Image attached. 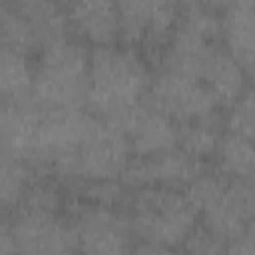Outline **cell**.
<instances>
[{
	"label": "cell",
	"mask_w": 255,
	"mask_h": 255,
	"mask_svg": "<svg viewBox=\"0 0 255 255\" xmlns=\"http://www.w3.org/2000/svg\"><path fill=\"white\" fill-rule=\"evenodd\" d=\"M181 251H187V253H221V251H227V243L199 221L193 227V231L187 235Z\"/></svg>",
	"instance_id": "cell-22"
},
{
	"label": "cell",
	"mask_w": 255,
	"mask_h": 255,
	"mask_svg": "<svg viewBox=\"0 0 255 255\" xmlns=\"http://www.w3.org/2000/svg\"><path fill=\"white\" fill-rule=\"evenodd\" d=\"M58 2H66V0H58Z\"/></svg>",
	"instance_id": "cell-26"
},
{
	"label": "cell",
	"mask_w": 255,
	"mask_h": 255,
	"mask_svg": "<svg viewBox=\"0 0 255 255\" xmlns=\"http://www.w3.org/2000/svg\"><path fill=\"white\" fill-rule=\"evenodd\" d=\"M42 175L28 159L2 153V171H0V203L2 213L12 211L24 197L30 183Z\"/></svg>",
	"instance_id": "cell-19"
},
{
	"label": "cell",
	"mask_w": 255,
	"mask_h": 255,
	"mask_svg": "<svg viewBox=\"0 0 255 255\" xmlns=\"http://www.w3.org/2000/svg\"><path fill=\"white\" fill-rule=\"evenodd\" d=\"M42 112L44 108L38 106L36 102H28V104L2 102V114H0L2 153L30 161L36 149Z\"/></svg>",
	"instance_id": "cell-13"
},
{
	"label": "cell",
	"mask_w": 255,
	"mask_h": 255,
	"mask_svg": "<svg viewBox=\"0 0 255 255\" xmlns=\"http://www.w3.org/2000/svg\"><path fill=\"white\" fill-rule=\"evenodd\" d=\"M0 32H2V46L4 48L26 54L30 58H36L44 46L34 24L22 12H18L16 8H12L8 4H2Z\"/></svg>",
	"instance_id": "cell-20"
},
{
	"label": "cell",
	"mask_w": 255,
	"mask_h": 255,
	"mask_svg": "<svg viewBox=\"0 0 255 255\" xmlns=\"http://www.w3.org/2000/svg\"><path fill=\"white\" fill-rule=\"evenodd\" d=\"M74 38L90 48L120 42L118 0H66L62 2Z\"/></svg>",
	"instance_id": "cell-11"
},
{
	"label": "cell",
	"mask_w": 255,
	"mask_h": 255,
	"mask_svg": "<svg viewBox=\"0 0 255 255\" xmlns=\"http://www.w3.org/2000/svg\"><path fill=\"white\" fill-rule=\"evenodd\" d=\"M8 223L18 253L22 255H50V253H78V235L68 213H52L30 207H14L2 213Z\"/></svg>",
	"instance_id": "cell-9"
},
{
	"label": "cell",
	"mask_w": 255,
	"mask_h": 255,
	"mask_svg": "<svg viewBox=\"0 0 255 255\" xmlns=\"http://www.w3.org/2000/svg\"><path fill=\"white\" fill-rule=\"evenodd\" d=\"M221 40L243 68L255 62V0H235L221 12Z\"/></svg>",
	"instance_id": "cell-14"
},
{
	"label": "cell",
	"mask_w": 255,
	"mask_h": 255,
	"mask_svg": "<svg viewBox=\"0 0 255 255\" xmlns=\"http://www.w3.org/2000/svg\"><path fill=\"white\" fill-rule=\"evenodd\" d=\"M201 82L215 94L221 108L227 110L249 86V76L243 64L225 46H221L211 56Z\"/></svg>",
	"instance_id": "cell-15"
},
{
	"label": "cell",
	"mask_w": 255,
	"mask_h": 255,
	"mask_svg": "<svg viewBox=\"0 0 255 255\" xmlns=\"http://www.w3.org/2000/svg\"><path fill=\"white\" fill-rule=\"evenodd\" d=\"M120 44L137 48L153 66L171 40L181 6L177 0H118Z\"/></svg>",
	"instance_id": "cell-7"
},
{
	"label": "cell",
	"mask_w": 255,
	"mask_h": 255,
	"mask_svg": "<svg viewBox=\"0 0 255 255\" xmlns=\"http://www.w3.org/2000/svg\"><path fill=\"white\" fill-rule=\"evenodd\" d=\"M66 213L76 227L78 251L92 255L133 251L135 235L126 209L90 203L68 193Z\"/></svg>",
	"instance_id": "cell-8"
},
{
	"label": "cell",
	"mask_w": 255,
	"mask_h": 255,
	"mask_svg": "<svg viewBox=\"0 0 255 255\" xmlns=\"http://www.w3.org/2000/svg\"><path fill=\"white\" fill-rule=\"evenodd\" d=\"M225 129L235 131L255 141V86H247L245 92L223 112Z\"/></svg>",
	"instance_id": "cell-21"
},
{
	"label": "cell",
	"mask_w": 255,
	"mask_h": 255,
	"mask_svg": "<svg viewBox=\"0 0 255 255\" xmlns=\"http://www.w3.org/2000/svg\"><path fill=\"white\" fill-rule=\"evenodd\" d=\"M227 251H231V253H255V221H251L247 225V229L227 245Z\"/></svg>",
	"instance_id": "cell-23"
},
{
	"label": "cell",
	"mask_w": 255,
	"mask_h": 255,
	"mask_svg": "<svg viewBox=\"0 0 255 255\" xmlns=\"http://www.w3.org/2000/svg\"><path fill=\"white\" fill-rule=\"evenodd\" d=\"M126 211L135 235V253L181 251L187 235L199 223V211L187 191L165 185L131 189Z\"/></svg>",
	"instance_id": "cell-2"
},
{
	"label": "cell",
	"mask_w": 255,
	"mask_h": 255,
	"mask_svg": "<svg viewBox=\"0 0 255 255\" xmlns=\"http://www.w3.org/2000/svg\"><path fill=\"white\" fill-rule=\"evenodd\" d=\"M0 92L2 102H34V58L2 46L0 56Z\"/></svg>",
	"instance_id": "cell-16"
},
{
	"label": "cell",
	"mask_w": 255,
	"mask_h": 255,
	"mask_svg": "<svg viewBox=\"0 0 255 255\" xmlns=\"http://www.w3.org/2000/svg\"><path fill=\"white\" fill-rule=\"evenodd\" d=\"M114 128L128 137L131 155H153L171 149L177 145L179 137V124L151 110L145 102Z\"/></svg>",
	"instance_id": "cell-12"
},
{
	"label": "cell",
	"mask_w": 255,
	"mask_h": 255,
	"mask_svg": "<svg viewBox=\"0 0 255 255\" xmlns=\"http://www.w3.org/2000/svg\"><path fill=\"white\" fill-rule=\"evenodd\" d=\"M151 78L153 66L137 48L120 42L92 48L86 108L114 128L143 104Z\"/></svg>",
	"instance_id": "cell-1"
},
{
	"label": "cell",
	"mask_w": 255,
	"mask_h": 255,
	"mask_svg": "<svg viewBox=\"0 0 255 255\" xmlns=\"http://www.w3.org/2000/svg\"><path fill=\"white\" fill-rule=\"evenodd\" d=\"M143 102L179 126L225 112L201 80L165 68H153V78Z\"/></svg>",
	"instance_id": "cell-6"
},
{
	"label": "cell",
	"mask_w": 255,
	"mask_h": 255,
	"mask_svg": "<svg viewBox=\"0 0 255 255\" xmlns=\"http://www.w3.org/2000/svg\"><path fill=\"white\" fill-rule=\"evenodd\" d=\"M129 159L131 147L128 137L100 120L84 141L52 167L50 175L62 183L76 179H114L122 177Z\"/></svg>",
	"instance_id": "cell-5"
},
{
	"label": "cell",
	"mask_w": 255,
	"mask_h": 255,
	"mask_svg": "<svg viewBox=\"0 0 255 255\" xmlns=\"http://www.w3.org/2000/svg\"><path fill=\"white\" fill-rule=\"evenodd\" d=\"M199 211V221L227 245L255 221V181L233 179L213 167L185 187Z\"/></svg>",
	"instance_id": "cell-4"
},
{
	"label": "cell",
	"mask_w": 255,
	"mask_h": 255,
	"mask_svg": "<svg viewBox=\"0 0 255 255\" xmlns=\"http://www.w3.org/2000/svg\"><path fill=\"white\" fill-rule=\"evenodd\" d=\"M223 131H225L223 114L207 118V120L181 124L179 126L177 147H181L191 157H195L203 163H209L213 167V157L217 153Z\"/></svg>",
	"instance_id": "cell-17"
},
{
	"label": "cell",
	"mask_w": 255,
	"mask_h": 255,
	"mask_svg": "<svg viewBox=\"0 0 255 255\" xmlns=\"http://www.w3.org/2000/svg\"><path fill=\"white\" fill-rule=\"evenodd\" d=\"M251 181H255V177H253V179H251Z\"/></svg>",
	"instance_id": "cell-27"
},
{
	"label": "cell",
	"mask_w": 255,
	"mask_h": 255,
	"mask_svg": "<svg viewBox=\"0 0 255 255\" xmlns=\"http://www.w3.org/2000/svg\"><path fill=\"white\" fill-rule=\"evenodd\" d=\"M92 48L74 36L46 44L34 58V102L46 110H84Z\"/></svg>",
	"instance_id": "cell-3"
},
{
	"label": "cell",
	"mask_w": 255,
	"mask_h": 255,
	"mask_svg": "<svg viewBox=\"0 0 255 255\" xmlns=\"http://www.w3.org/2000/svg\"><path fill=\"white\" fill-rule=\"evenodd\" d=\"M18 247H16V239L8 227L6 221H2L0 225V255H16Z\"/></svg>",
	"instance_id": "cell-24"
},
{
	"label": "cell",
	"mask_w": 255,
	"mask_h": 255,
	"mask_svg": "<svg viewBox=\"0 0 255 255\" xmlns=\"http://www.w3.org/2000/svg\"><path fill=\"white\" fill-rule=\"evenodd\" d=\"M213 169L233 179L255 177V141L225 129L213 157Z\"/></svg>",
	"instance_id": "cell-18"
},
{
	"label": "cell",
	"mask_w": 255,
	"mask_h": 255,
	"mask_svg": "<svg viewBox=\"0 0 255 255\" xmlns=\"http://www.w3.org/2000/svg\"><path fill=\"white\" fill-rule=\"evenodd\" d=\"M211 169L209 163H203L181 147H171L153 155H131L129 163L126 165L122 179L131 187H145V185H165L185 189L195 177Z\"/></svg>",
	"instance_id": "cell-10"
},
{
	"label": "cell",
	"mask_w": 255,
	"mask_h": 255,
	"mask_svg": "<svg viewBox=\"0 0 255 255\" xmlns=\"http://www.w3.org/2000/svg\"><path fill=\"white\" fill-rule=\"evenodd\" d=\"M245 70H247V76H249V84L255 86V62H251Z\"/></svg>",
	"instance_id": "cell-25"
}]
</instances>
